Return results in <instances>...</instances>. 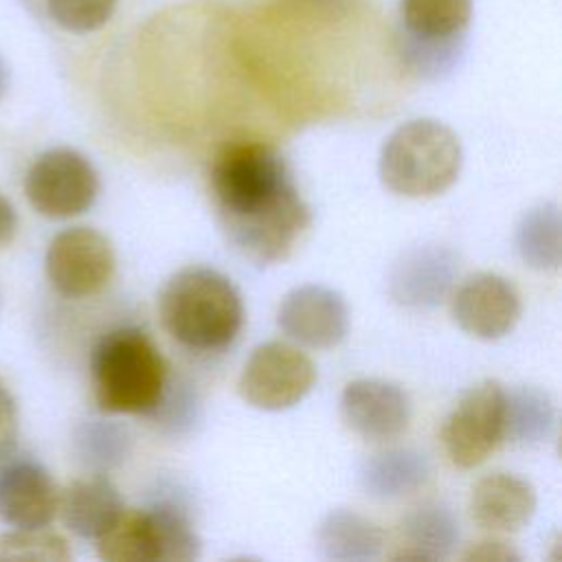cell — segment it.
Segmentation results:
<instances>
[{"label":"cell","mask_w":562,"mask_h":562,"mask_svg":"<svg viewBox=\"0 0 562 562\" xmlns=\"http://www.w3.org/2000/svg\"><path fill=\"white\" fill-rule=\"evenodd\" d=\"M211 191L228 244L252 263L283 261L312 224L285 158L263 140L224 145L211 167Z\"/></svg>","instance_id":"1"},{"label":"cell","mask_w":562,"mask_h":562,"mask_svg":"<svg viewBox=\"0 0 562 562\" xmlns=\"http://www.w3.org/2000/svg\"><path fill=\"white\" fill-rule=\"evenodd\" d=\"M279 329L299 345L331 349L349 331V307L340 292L307 283L290 290L277 310Z\"/></svg>","instance_id":"12"},{"label":"cell","mask_w":562,"mask_h":562,"mask_svg":"<svg viewBox=\"0 0 562 562\" xmlns=\"http://www.w3.org/2000/svg\"><path fill=\"white\" fill-rule=\"evenodd\" d=\"M520 296L514 283L494 272H474L450 299L452 321L472 338L498 340L520 318Z\"/></svg>","instance_id":"10"},{"label":"cell","mask_w":562,"mask_h":562,"mask_svg":"<svg viewBox=\"0 0 562 562\" xmlns=\"http://www.w3.org/2000/svg\"><path fill=\"white\" fill-rule=\"evenodd\" d=\"M57 505L59 487L40 461L4 459L0 463V520L7 527H48Z\"/></svg>","instance_id":"14"},{"label":"cell","mask_w":562,"mask_h":562,"mask_svg":"<svg viewBox=\"0 0 562 562\" xmlns=\"http://www.w3.org/2000/svg\"><path fill=\"white\" fill-rule=\"evenodd\" d=\"M316 384V367L299 347L283 340L257 345L237 380L246 404L259 411H285L299 404Z\"/></svg>","instance_id":"8"},{"label":"cell","mask_w":562,"mask_h":562,"mask_svg":"<svg viewBox=\"0 0 562 562\" xmlns=\"http://www.w3.org/2000/svg\"><path fill=\"white\" fill-rule=\"evenodd\" d=\"M520 259L536 270H555L560 266V213L555 204L529 211L516 231Z\"/></svg>","instance_id":"21"},{"label":"cell","mask_w":562,"mask_h":562,"mask_svg":"<svg viewBox=\"0 0 562 562\" xmlns=\"http://www.w3.org/2000/svg\"><path fill=\"white\" fill-rule=\"evenodd\" d=\"M318 544L323 553L334 560H371L380 555L384 533L364 516L338 509L323 520L318 529Z\"/></svg>","instance_id":"19"},{"label":"cell","mask_w":562,"mask_h":562,"mask_svg":"<svg viewBox=\"0 0 562 562\" xmlns=\"http://www.w3.org/2000/svg\"><path fill=\"white\" fill-rule=\"evenodd\" d=\"M7 90H9V66H7V61L0 55V101L4 99Z\"/></svg>","instance_id":"29"},{"label":"cell","mask_w":562,"mask_h":562,"mask_svg":"<svg viewBox=\"0 0 562 562\" xmlns=\"http://www.w3.org/2000/svg\"><path fill=\"white\" fill-rule=\"evenodd\" d=\"M340 417L364 441H391L408 428L411 400L395 382L360 378L342 389Z\"/></svg>","instance_id":"13"},{"label":"cell","mask_w":562,"mask_h":562,"mask_svg":"<svg viewBox=\"0 0 562 562\" xmlns=\"http://www.w3.org/2000/svg\"><path fill=\"white\" fill-rule=\"evenodd\" d=\"M123 512L119 490L105 474L75 479L59 492L57 514L79 538L97 540Z\"/></svg>","instance_id":"16"},{"label":"cell","mask_w":562,"mask_h":562,"mask_svg":"<svg viewBox=\"0 0 562 562\" xmlns=\"http://www.w3.org/2000/svg\"><path fill=\"white\" fill-rule=\"evenodd\" d=\"M472 20V0H400V24L411 59L419 66L448 61Z\"/></svg>","instance_id":"11"},{"label":"cell","mask_w":562,"mask_h":562,"mask_svg":"<svg viewBox=\"0 0 562 562\" xmlns=\"http://www.w3.org/2000/svg\"><path fill=\"white\" fill-rule=\"evenodd\" d=\"M119 439H121L119 432L110 426H83L77 441H79L81 454L90 463L108 465L112 457L119 454Z\"/></svg>","instance_id":"25"},{"label":"cell","mask_w":562,"mask_h":562,"mask_svg":"<svg viewBox=\"0 0 562 562\" xmlns=\"http://www.w3.org/2000/svg\"><path fill=\"white\" fill-rule=\"evenodd\" d=\"M314 2H336V0H314Z\"/></svg>","instance_id":"30"},{"label":"cell","mask_w":562,"mask_h":562,"mask_svg":"<svg viewBox=\"0 0 562 562\" xmlns=\"http://www.w3.org/2000/svg\"><path fill=\"white\" fill-rule=\"evenodd\" d=\"M402 533L406 536V544L393 553V560H439L452 551L459 538V525L450 509L428 503L404 518Z\"/></svg>","instance_id":"17"},{"label":"cell","mask_w":562,"mask_h":562,"mask_svg":"<svg viewBox=\"0 0 562 562\" xmlns=\"http://www.w3.org/2000/svg\"><path fill=\"white\" fill-rule=\"evenodd\" d=\"M461 165V140L446 123L413 119L384 140L378 171L395 195L435 198L457 182Z\"/></svg>","instance_id":"4"},{"label":"cell","mask_w":562,"mask_h":562,"mask_svg":"<svg viewBox=\"0 0 562 562\" xmlns=\"http://www.w3.org/2000/svg\"><path fill=\"white\" fill-rule=\"evenodd\" d=\"M116 255L112 241L90 226L59 231L44 255L50 288L66 299H88L112 281Z\"/></svg>","instance_id":"9"},{"label":"cell","mask_w":562,"mask_h":562,"mask_svg":"<svg viewBox=\"0 0 562 562\" xmlns=\"http://www.w3.org/2000/svg\"><path fill=\"white\" fill-rule=\"evenodd\" d=\"M123 0H44L46 15L70 35H90L105 29Z\"/></svg>","instance_id":"23"},{"label":"cell","mask_w":562,"mask_h":562,"mask_svg":"<svg viewBox=\"0 0 562 562\" xmlns=\"http://www.w3.org/2000/svg\"><path fill=\"white\" fill-rule=\"evenodd\" d=\"M520 555L507 544V542H501V540H483V542H476L474 547H470L465 553H463V560H496V562H509V560H518Z\"/></svg>","instance_id":"27"},{"label":"cell","mask_w":562,"mask_h":562,"mask_svg":"<svg viewBox=\"0 0 562 562\" xmlns=\"http://www.w3.org/2000/svg\"><path fill=\"white\" fill-rule=\"evenodd\" d=\"M158 314L173 340L198 351L231 345L244 323L241 296L233 281L204 266H189L169 277Z\"/></svg>","instance_id":"2"},{"label":"cell","mask_w":562,"mask_h":562,"mask_svg":"<svg viewBox=\"0 0 562 562\" xmlns=\"http://www.w3.org/2000/svg\"><path fill=\"white\" fill-rule=\"evenodd\" d=\"M553 424V406L544 393L533 389L516 391L507 395V426L505 439L538 441L547 437Z\"/></svg>","instance_id":"22"},{"label":"cell","mask_w":562,"mask_h":562,"mask_svg":"<svg viewBox=\"0 0 562 562\" xmlns=\"http://www.w3.org/2000/svg\"><path fill=\"white\" fill-rule=\"evenodd\" d=\"M18 213H15V206L11 204V200L0 193V248L9 246L15 235H18Z\"/></svg>","instance_id":"28"},{"label":"cell","mask_w":562,"mask_h":562,"mask_svg":"<svg viewBox=\"0 0 562 562\" xmlns=\"http://www.w3.org/2000/svg\"><path fill=\"white\" fill-rule=\"evenodd\" d=\"M507 393L496 380L468 389L441 426V443L452 465L472 470L505 439Z\"/></svg>","instance_id":"6"},{"label":"cell","mask_w":562,"mask_h":562,"mask_svg":"<svg viewBox=\"0 0 562 562\" xmlns=\"http://www.w3.org/2000/svg\"><path fill=\"white\" fill-rule=\"evenodd\" d=\"M0 307H2V288H0Z\"/></svg>","instance_id":"31"},{"label":"cell","mask_w":562,"mask_h":562,"mask_svg":"<svg viewBox=\"0 0 562 562\" xmlns=\"http://www.w3.org/2000/svg\"><path fill=\"white\" fill-rule=\"evenodd\" d=\"M452 279V261L443 250L411 252L393 277V296L406 305H435Z\"/></svg>","instance_id":"18"},{"label":"cell","mask_w":562,"mask_h":562,"mask_svg":"<svg viewBox=\"0 0 562 562\" xmlns=\"http://www.w3.org/2000/svg\"><path fill=\"white\" fill-rule=\"evenodd\" d=\"M97 553L108 562H189L200 555V538L189 518L171 505L123 507L97 538Z\"/></svg>","instance_id":"5"},{"label":"cell","mask_w":562,"mask_h":562,"mask_svg":"<svg viewBox=\"0 0 562 562\" xmlns=\"http://www.w3.org/2000/svg\"><path fill=\"white\" fill-rule=\"evenodd\" d=\"M90 380L99 411L147 413L162 397L167 362L143 329L121 327L94 345Z\"/></svg>","instance_id":"3"},{"label":"cell","mask_w":562,"mask_h":562,"mask_svg":"<svg viewBox=\"0 0 562 562\" xmlns=\"http://www.w3.org/2000/svg\"><path fill=\"white\" fill-rule=\"evenodd\" d=\"M468 507L476 527L512 533L531 520L536 512V490L516 474L494 472L474 483Z\"/></svg>","instance_id":"15"},{"label":"cell","mask_w":562,"mask_h":562,"mask_svg":"<svg viewBox=\"0 0 562 562\" xmlns=\"http://www.w3.org/2000/svg\"><path fill=\"white\" fill-rule=\"evenodd\" d=\"M428 476V463L424 454L411 450H391L375 454L364 472L362 481L369 494L391 498L417 490Z\"/></svg>","instance_id":"20"},{"label":"cell","mask_w":562,"mask_h":562,"mask_svg":"<svg viewBox=\"0 0 562 562\" xmlns=\"http://www.w3.org/2000/svg\"><path fill=\"white\" fill-rule=\"evenodd\" d=\"M72 558L64 536L48 527L15 529L0 533V560H37V562H68Z\"/></svg>","instance_id":"24"},{"label":"cell","mask_w":562,"mask_h":562,"mask_svg":"<svg viewBox=\"0 0 562 562\" xmlns=\"http://www.w3.org/2000/svg\"><path fill=\"white\" fill-rule=\"evenodd\" d=\"M18 430H20L18 402L13 391L0 378V463L13 454L18 443Z\"/></svg>","instance_id":"26"},{"label":"cell","mask_w":562,"mask_h":562,"mask_svg":"<svg viewBox=\"0 0 562 562\" xmlns=\"http://www.w3.org/2000/svg\"><path fill=\"white\" fill-rule=\"evenodd\" d=\"M24 195L35 213L68 220L86 213L99 195L94 165L72 147L42 151L24 176Z\"/></svg>","instance_id":"7"}]
</instances>
